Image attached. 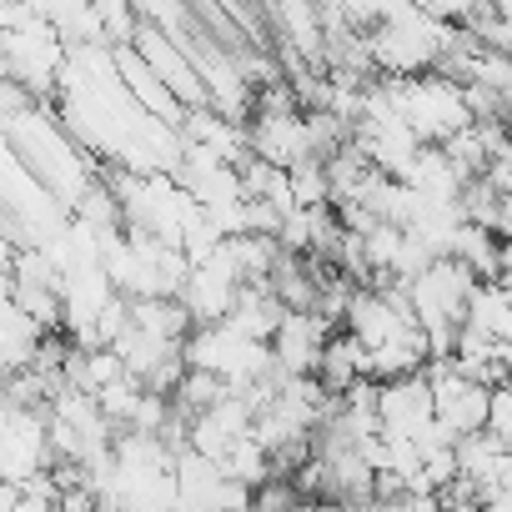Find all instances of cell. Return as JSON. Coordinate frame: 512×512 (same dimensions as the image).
I'll return each mask as SVG.
<instances>
[{"instance_id": "6da1fadb", "label": "cell", "mask_w": 512, "mask_h": 512, "mask_svg": "<svg viewBox=\"0 0 512 512\" xmlns=\"http://www.w3.org/2000/svg\"><path fill=\"white\" fill-rule=\"evenodd\" d=\"M297 512H307V507H297Z\"/></svg>"}]
</instances>
